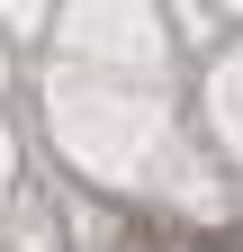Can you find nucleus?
Listing matches in <instances>:
<instances>
[{"mask_svg": "<svg viewBox=\"0 0 243 252\" xmlns=\"http://www.w3.org/2000/svg\"><path fill=\"white\" fill-rule=\"evenodd\" d=\"M198 252H234V243H198Z\"/></svg>", "mask_w": 243, "mask_h": 252, "instance_id": "1", "label": "nucleus"}]
</instances>
